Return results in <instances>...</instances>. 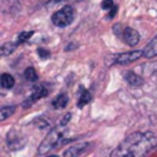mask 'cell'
I'll use <instances>...</instances> for the list:
<instances>
[{
    "label": "cell",
    "mask_w": 157,
    "mask_h": 157,
    "mask_svg": "<svg viewBox=\"0 0 157 157\" xmlns=\"http://www.w3.org/2000/svg\"><path fill=\"white\" fill-rule=\"evenodd\" d=\"M157 147V135L155 132H132L110 153L113 157L132 156L141 157Z\"/></svg>",
    "instance_id": "6da1fadb"
},
{
    "label": "cell",
    "mask_w": 157,
    "mask_h": 157,
    "mask_svg": "<svg viewBox=\"0 0 157 157\" xmlns=\"http://www.w3.org/2000/svg\"><path fill=\"white\" fill-rule=\"evenodd\" d=\"M65 128H66L65 124L58 123L57 127L52 128V130L46 135V138L41 141L40 146H39V149H37L39 155H47V153H50L52 149H54V147H57L58 145L62 142Z\"/></svg>",
    "instance_id": "7a4b0ae2"
},
{
    "label": "cell",
    "mask_w": 157,
    "mask_h": 157,
    "mask_svg": "<svg viewBox=\"0 0 157 157\" xmlns=\"http://www.w3.org/2000/svg\"><path fill=\"white\" fill-rule=\"evenodd\" d=\"M75 19V10L71 4H65L61 10L55 11L51 17V21L55 26L65 28L68 25H71Z\"/></svg>",
    "instance_id": "3957f363"
},
{
    "label": "cell",
    "mask_w": 157,
    "mask_h": 157,
    "mask_svg": "<svg viewBox=\"0 0 157 157\" xmlns=\"http://www.w3.org/2000/svg\"><path fill=\"white\" fill-rule=\"evenodd\" d=\"M141 57H144V51H141V50L123 52V54L113 55V63H119V65H128V63L139 59Z\"/></svg>",
    "instance_id": "277c9868"
},
{
    "label": "cell",
    "mask_w": 157,
    "mask_h": 157,
    "mask_svg": "<svg viewBox=\"0 0 157 157\" xmlns=\"http://www.w3.org/2000/svg\"><path fill=\"white\" fill-rule=\"evenodd\" d=\"M120 37L124 40L125 44L134 47L139 43V33L136 32L134 28H123V32L120 33Z\"/></svg>",
    "instance_id": "5b68a950"
},
{
    "label": "cell",
    "mask_w": 157,
    "mask_h": 157,
    "mask_svg": "<svg viewBox=\"0 0 157 157\" xmlns=\"http://www.w3.org/2000/svg\"><path fill=\"white\" fill-rule=\"evenodd\" d=\"M90 149V144L87 142H81V144H76L73 146L68 147V149L63 152L65 157H73V156H81Z\"/></svg>",
    "instance_id": "8992f818"
},
{
    "label": "cell",
    "mask_w": 157,
    "mask_h": 157,
    "mask_svg": "<svg viewBox=\"0 0 157 157\" xmlns=\"http://www.w3.org/2000/svg\"><path fill=\"white\" fill-rule=\"evenodd\" d=\"M25 142H26V139H25L21 134H17L15 135L14 132H10L8 136H7V145L11 150H17V149L24 147Z\"/></svg>",
    "instance_id": "52a82bcc"
},
{
    "label": "cell",
    "mask_w": 157,
    "mask_h": 157,
    "mask_svg": "<svg viewBox=\"0 0 157 157\" xmlns=\"http://www.w3.org/2000/svg\"><path fill=\"white\" fill-rule=\"evenodd\" d=\"M48 95V91H47V88L44 86H37V87H35V90H33V92H32V95H30L29 98L26 99V103H25V106H30L32 103H35L36 101H39L40 98H44V97H47Z\"/></svg>",
    "instance_id": "ba28073f"
},
{
    "label": "cell",
    "mask_w": 157,
    "mask_h": 157,
    "mask_svg": "<svg viewBox=\"0 0 157 157\" xmlns=\"http://www.w3.org/2000/svg\"><path fill=\"white\" fill-rule=\"evenodd\" d=\"M144 57L145 58H155L157 57V36H155V39L149 41L146 47L144 50Z\"/></svg>",
    "instance_id": "9c48e42d"
},
{
    "label": "cell",
    "mask_w": 157,
    "mask_h": 157,
    "mask_svg": "<svg viewBox=\"0 0 157 157\" xmlns=\"http://www.w3.org/2000/svg\"><path fill=\"white\" fill-rule=\"evenodd\" d=\"M124 78L127 80L128 84H131V86H134V87H139L144 84V78L141 76H138L136 73H134V72H127V73L124 75Z\"/></svg>",
    "instance_id": "30bf717a"
},
{
    "label": "cell",
    "mask_w": 157,
    "mask_h": 157,
    "mask_svg": "<svg viewBox=\"0 0 157 157\" xmlns=\"http://www.w3.org/2000/svg\"><path fill=\"white\" fill-rule=\"evenodd\" d=\"M90 101H91V94H90V91H87L84 87H80L77 106L78 108H83V106H86L87 103H90Z\"/></svg>",
    "instance_id": "8fae6325"
},
{
    "label": "cell",
    "mask_w": 157,
    "mask_h": 157,
    "mask_svg": "<svg viewBox=\"0 0 157 157\" xmlns=\"http://www.w3.org/2000/svg\"><path fill=\"white\" fill-rule=\"evenodd\" d=\"M68 102H69L68 95L66 94H59L54 101H52V106H54L55 109H63V108H66Z\"/></svg>",
    "instance_id": "7c38bea8"
},
{
    "label": "cell",
    "mask_w": 157,
    "mask_h": 157,
    "mask_svg": "<svg viewBox=\"0 0 157 157\" xmlns=\"http://www.w3.org/2000/svg\"><path fill=\"white\" fill-rule=\"evenodd\" d=\"M0 84H2L3 88H13L14 84H15V80H14V77L11 75L3 73L2 78H0Z\"/></svg>",
    "instance_id": "4fadbf2b"
},
{
    "label": "cell",
    "mask_w": 157,
    "mask_h": 157,
    "mask_svg": "<svg viewBox=\"0 0 157 157\" xmlns=\"http://www.w3.org/2000/svg\"><path fill=\"white\" fill-rule=\"evenodd\" d=\"M15 109H17L15 106H4V108H2V110H0V120L4 121L7 117H10L11 114H14Z\"/></svg>",
    "instance_id": "5bb4252c"
},
{
    "label": "cell",
    "mask_w": 157,
    "mask_h": 157,
    "mask_svg": "<svg viewBox=\"0 0 157 157\" xmlns=\"http://www.w3.org/2000/svg\"><path fill=\"white\" fill-rule=\"evenodd\" d=\"M17 43H4L2 46V57H7V55H11V52L15 50Z\"/></svg>",
    "instance_id": "9a60e30c"
},
{
    "label": "cell",
    "mask_w": 157,
    "mask_h": 157,
    "mask_svg": "<svg viewBox=\"0 0 157 157\" xmlns=\"http://www.w3.org/2000/svg\"><path fill=\"white\" fill-rule=\"evenodd\" d=\"M24 77H25V80H28V81H36V80H37V73H36L35 68L29 66V68L25 69Z\"/></svg>",
    "instance_id": "2e32d148"
},
{
    "label": "cell",
    "mask_w": 157,
    "mask_h": 157,
    "mask_svg": "<svg viewBox=\"0 0 157 157\" xmlns=\"http://www.w3.org/2000/svg\"><path fill=\"white\" fill-rule=\"evenodd\" d=\"M30 36H33V32H22L18 35V43H25L28 39H30Z\"/></svg>",
    "instance_id": "e0dca14e"
},
{
    "label": "cell",
    "mask_w": 157,
    "mask_h": 157,
    "mask_svg": "<svg viewBox=\"0 0 157 157\" xmlns=\"http://www.w3.org/2000/svg\"><path fill=\"white\" fill-rule=\"evenodd\" d=\"M113 0H103L102 2V8L103 10H110L112 7H113Z\"/></svg>",
    "instance_id": "ac0fdd59"
},
{
    "label": "cell",
    "mask_w": 157,
    "mask_h": 157,
    "mask_svg": "<svg viewBox=\"0 0 157 157\" xmlns=\"http://www.w3.org/2000/svg\"><path fill=\"white\" fill-rule=\"evenodd\" d=\"M37 54L40 55L43 59H47V58H50V52L47 51V50H44V48H39L37 50Z\"/></svg>",
    "instance_id": "d6986e66"
},
{
    "label": "cell",
    "mask_w": 157,
    "mask_h": 157,
    "mask_svg": "<svg viewBox=\"0 0 157 157\" xmlns=\"http://www.w3.org/2000/svg\"><path fill=\"white\" fill-rule=\"evenodd\" d=\"M116 11H117V7L116 6H113V10H109V14H108V18H113L114 17V14H116Z\"/></svg>",
    "instance_id": "ffe728a7"
}]
</instances>
